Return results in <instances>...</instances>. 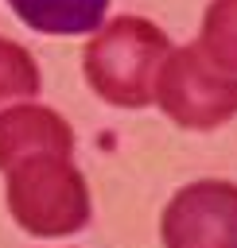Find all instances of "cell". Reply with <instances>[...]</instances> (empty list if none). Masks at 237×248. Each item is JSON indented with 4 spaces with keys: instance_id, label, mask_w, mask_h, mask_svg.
I'll return each mask as SVG.
<instances>
[{
    "instance_id": "cell-1",
    "label": "cell",
    "mask_w": 237,
    "mask_h": 248,
    "mask_svg": "<svg viewBox=\"0 0 237 248\" xmlns=\"http://www.w3.org/2000/svg\"><path fill=\"white\" fill-rule=\"evenodd\" d=\"M167 54H171V39L152 19L117 16L93 31L82 62L101 101L117 108H144L152 105V85Z\"/></svg>"
},
{
    "instance_id": "cell-2",
    "label": "cell",
    "mask_w": 237,
    "mask_h": 248,
    "mask_svg": "<svg viewBox=\"0 0 237 248\" xmlns=\"http://www.w3.org/2000/svg\"><path fill=\"white\" fill-rule=\"evenodd\" d=\"M8 209L31 236H70L89 221V186L70 155H27L8 170Z\"/></svg>"
},
{
    "instance_id": "cell-3",
    "label": "cell",
    "mask_w": 237,
    "mask_h": 248,
    "mask_svg": "<svg viewBox=\"0 0 237 248\" xmlns=\"http://www.w3.org/2000/svg\"><path fill=\"white\" fill-rule=\"evenodd\" d=\"M152 101L186 132H214L237 116V74L218 66L198 43L171 46L159 62Z\"/></svg>"
},
{
    "instance_id": "cell-4",
    "label": "cell",
    "mask_w": 237,
    "mask_h": 248,
    "mask_svg": "<svg viewBox=\"0 0 237 248\" xmlns=\"http://www.w3.org/2000/svg\"><path fill=\"white\" fill-rule=\"evenodd\" d=\"M163 248H237V186L202 178L183 186L159 217Z\"/></svg>"
},
{
    "instance_id": "cell-5",
    "label": "cell",
    "mask_w": 237,
    "mask_h": 248,
    "mask_svg": "<svg viewBox=\"0 0 237 248\" xmlns=\"http://www.w3.org/2000/svg\"><path fill=\"white\" fill-rule=\"evenodd\" d=\"M27 155H74V132L54 108L16 101L0 108V170Z\"/></svg>"
},
{
    "instance_id": "cell-6",
    "label": "cell",
    "mask_w": 237,
    "mask_h": 248,
    "mask_svg": "<svg viewBox=\"0 0 237 248\" xmlns=\"http://www.w3.org/2000/svg\"><path fill=\"white\" fill-rule=\"evenodd\" d=\"M12 12L43 35H89L101 27L109 0H8Z\"/></svg>"
},
{
    "instance_id": "cell-7",
    "label": "cell",
    "mask_w": 237,
    "mask_h": 248,
    "mask_svg": "<svg viewBox=\"0 0 237 248\" xmlns=\"http://www.w3.org/2000/svg\"><path fill=\"white\" fill-rule=\"evenodd\" d=\"M198 46L218 66H225L229 74H237V0H210Z\"/></svg>"
},
{
    "instance_id": "cell-8",
    "label": "cell",
    "mask_w": 237,
    "mask_h": 248,
    "mask_svg": "<svg viewBox=\"0 0 237 248\" xmlns=\"http://www.w3.org/2000/svg\"><path fill=\"white\" fill-rule=\"evenodd\" d=\"M39 66L31 58L27 46L0 39V108L16 105V101H31L39 93Z\"/></svg>"
}]
</instances>
